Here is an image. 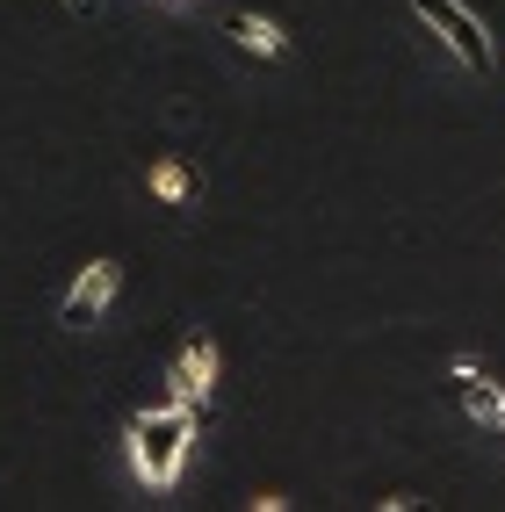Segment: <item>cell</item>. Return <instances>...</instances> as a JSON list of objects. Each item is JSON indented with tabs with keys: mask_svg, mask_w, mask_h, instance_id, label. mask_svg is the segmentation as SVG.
Wrapping results in <instances>:
<instances>
[{
	"mask_svg": "<svg viewBox=\"0 0 505 512\" xmlns=\"http://www.w3.org/2000/svg\"><path fill=\"white\" fill-rule=\"evenodd\" d=\"M123 440H130V469H138V484L145 491H174L188 455H195V404H181V397L145 404Z\"/></svg>",
	"mask_w": 505,
	"mask_h": 512,
	"instance_id": "6da1fadb",
	"label": "cell"
},
{
	"mask_svg": "<svg viewBox=\"0 0 505 512\" xmlns=\"http://www.w3.org/2000/svg\"><path fill=\"white\" fill-rule=\"evenodd\" d=\"M412 15L433 22V37H441L469 73H491V37H484V22L462 8V0H412Z\"/></svg>",
	"mask_w": 505,
	"mask_h": 512,
	"instance_id": "7a4b0ae2",
	"label": "cell"
},
{
	"mask_svg": "<svg viewBox=\"0 0 505 512\" xmlns=\"http://www.w3.org/2000/svg\"><path fill=\"white\" fill-rule=\"evenodd\" d=\"M116 282H123V267H116V260H87V267H80V282L65 289V303H58V325H65V332L101 325V311L116 303Z\"/></svg>",
	"mask_w": 505,
	"mask_h": 512,
	"instance_id": "3957f363",
	"label": "cell"
},
{
	"mask_svg": "<svg viewBox=\"0 0 505 512\" xmlns=\"http://www.w3.org/2000/svg\"><path fill=\"white\" fill-rule=\"evenodd\" d=\"M210 390H217V347L210 339H181V354H174V368H166V397H181V404H210Z\"/></svg>",
	"mask_w": 505,
	"mask_h": 512,
	"instance_id": "277c9868",
	"label": "cell"
},
{
	"mask_svg": "<svg viewBox=\"0 0 505 512\" xmlns=\"http://www.w3.org/2000/svg\"><path fill=\"white\" fill-rule=\"evenodd\" d=\"M231 44L253 51V58H282V51H289L282 22H267V15H231Z\"/></svg>",
	"mask_w": 505,
	"mask_h": 512,
	"instance_id": "5b68a950",
	"label": "cell"
},
{
	"mask_svg": "<svg viewBox=\"0 0 505 512\" xmlns=\"http://www.w3.org/2000/svg\"><path fill=\"white\" fill-rule=\"evenodd\" d=\"M455 390H462V404H469V419H484V426L498 419V397H505V390H498V383H484L477 361H455Z\"/></svg>",
	"mask_w": 505,
	"mask_h": 512,
	"instance_id": "8992f818",
	"label": "cell"
},
{
	"mask_svg": "<svg viewBox=\"0 0 505 512\" xmlns=\"http://www.w3.org/2000/svg\"><path fill=\"white\" fill-rule=\"evenodd\" d=\"M188 188H195V181H188L181 159H159V166H152V195H159V202H188Z\"/></svg>",
	"mask_w": 505,
	"mask_h": 512,
	"instance_id": "52a82bcc",
	"label": "cell"
},
{
	"mask_svg": "<svg viewBox=\"0 0 505 512\" xmlns=\"http://www.w3.org/2000/svg\"><path fill=\"white\" fill-rule=\"evenodd\" d=\"M491 433H505V397H498V419H491Z\"/></svg>",
	"mask_w": 505,
	"mask_h": 512,
	"instance_id": "ba28073f",
	"label": "cell"
}]
</instances>
